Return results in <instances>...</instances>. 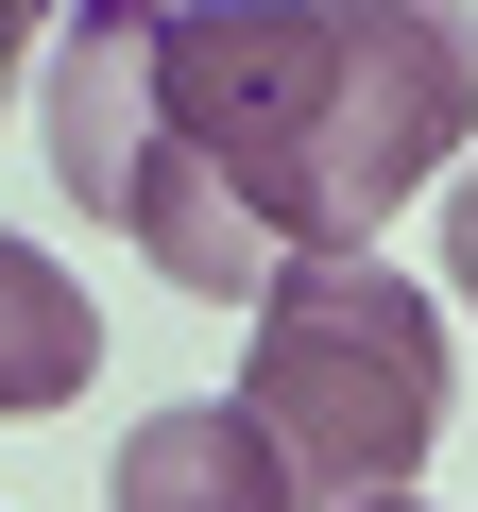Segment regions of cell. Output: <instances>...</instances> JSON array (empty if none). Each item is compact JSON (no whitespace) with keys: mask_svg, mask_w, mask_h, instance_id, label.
I'll use <instances>...</instances> for the list:
<instances>
[{"mask_svg":"<svg viewBox=\"0 0 478 512\" xmlns=\"http://www.w3.org/2000/svg\"><path fill=\"white\" fill-rule=\"evenodd\" d=\"M154 120L205 171V205L291 274V256H359L478 137V35L444 0H222V18H154Z\"/></svg>","mask_w":478,"mask_h":512,"instance_id":"6da1fadb","label":"cell"},{"mask_svg":"<svg viewBox=\"0 0 478 512\" xmlns=\"http://www.w3.org/2000/svg\"><path fill=\"white\" fill-rule=\"evenodd\" d=\"M239 427L274 444L291 512H376L444 444V308L359 256H291L239 342Z\"/></svg>","mask_w":478,"mask_h":512,"instance_id":"7a4b0ae2","label":"cell"},{"mask_svg":"<svg viewBox=\"0 0 478 512\" xmlns=\"http://www.w3.org/2000/svg\"><path fill=\"white\" fill-rule=\"evenodd\" d=\"M52 188H69L103 239H137L188 308H257V291H274V256L205 205V171H188L171 120H154V18H137V0H103V18L52 35Z\"/></svg>","mask_w":478,"mask_h":512,"instance_id":"3957f363","label":"cell"},{"mask_svg":"<svg viewBox=\"0 0 478 512\" xmlns=\"http://www.w3.org/2000/svg\"><path fill=\"white\" fill-rule=\"evenodd\" d=\"M103 512H291V478H274L257 427H239V393H171V410L120 427Z\"/></svg>","mask_w":478,"mask_h":512,"instance_id":"277c9868","label":"cell"},{"mask_svg":"<svg viewBox=\"0 0 478 512\" xmlns=\"http://www.w3.org/2000/svg\"><path fill=\"white\" fill-rule=\"evenodd\" d=\"M86 376H103V308L52 274L18 222H0V427H52Z\"/></svg>","mask_w":478,"mask_h":512,"instance_id":"5b68a950","label":"cell"},{"mask_svg":"<svg viewBox=\"0 0 478 512\" xmlns=\"http://www.w3.org/2000/svg\"><path fill=\"white\" fill-rule=\"evenodd\" d=\"M444 274H461V308H478V171L444 188Z\"/></svg>","mask_w":478,"mask_h":512,"instance_id":"8992f818","label":"cell"},{"mask_svg":"<svg viewBox=\"0 0 478 512\" xmlns=\"http://www.w3.org/2000/svg\"><path fill=\"white\" fill-rule=\"evenodd\" d=\"M18 52H35V35H18V18H0V86H18Z\"/></svg>","mask_w":478,"mask_h":512,"instance_id":"52a82bcc","label":"cell"},{"mask_svg":"<svg viewBox=\"0 0 478 512\" xmlns=\"http://www.w3.org/2000/svg\"><path fill=\"white\" fill-rule=\"evenodd\" d=\"M376 512H427V495H376Z\"/></svg>","mask_w":478,"mask_h":512,"instance_id":"ba28073f","label":"cell"}]
</instances>
